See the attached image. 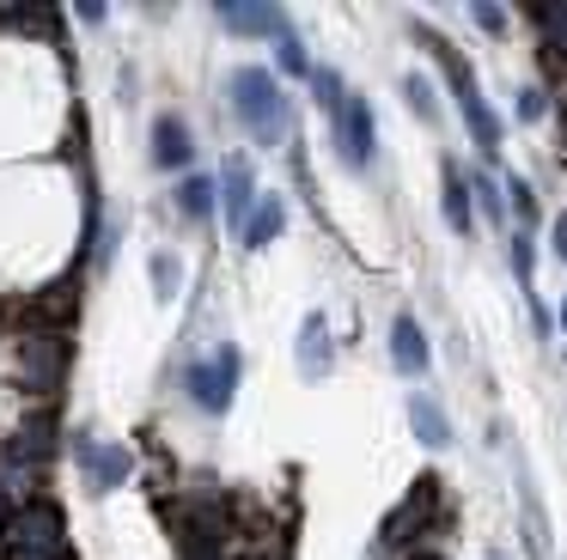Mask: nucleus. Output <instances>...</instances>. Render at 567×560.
<instances>
[{"instance_id": "12", "label": "nucleus", "mask_w": 567, "mask_h": 560, "mask_svg": "<svg viewBox=\"0 0 567 560\" xmlns=\"http://www.w3.org/2000/svg\"><path fill=\"white\" fill-rule=\"evenodd\" d=\"M80 457H86V475H92V494H111L116 481L128 475V450L123 445H80Z\"/></svg>"}, {"instance_id": "11", "label": "nucleus", "mask_w": 567, "mask_h": 560, "mask_svg": "<svg viewBox=\"0 0 567 560\" xmlns=\"http://www.w3.org/2000/svg\"><path fill=\"white\" fill-rule=\"evenodd\" d=\"M189 158H196V141H189L184 122H177V116H159V122H153V165L184 170Z\"/></svg>"}, {"instance_id": "8", "label": "nucleus", "mask_w": 567, "mask_h": 560, "mask_svg": "<svg viewBox=\"0 0 567 560\" xmlns=\"http://www.w3.org/2000/svg\"><path fill=\"white\" fill-rule=\"evenodd\" d=\"M214 19L233 37H287V12L281 7H238V0H220Z\"/></svg>"}, {"instance_id": "6", "label": "nucleus", "mask_w": 567, "mask_h": 560, "mask_svg": "<svg viewBox=\"0 0 567 560\" xmlns=\"http://www.w3.org/2000/svg\"><path fill=\"white\" fill-rule=\"evenodd\" d=\"M220 207H226L233 226H245V219L257 214V177H250V158L245 153H233L220 165Z\"/></svg>"}, {"instance_id": "5", "label": "nucleus", "mask_w": 567, "mask_h": 560, "mask_svg": "<svg viewBox=\"0 0 567 560\" xmlns=\"http://www.w3.org/2000/svg\"><path fill=\"white\" fill-rule=\"evenodd\" d=\"M293 360H299V372L318 384V377H330L336 372V341H330V323H323L318 311L299 323V341H293Z\"/></svg>"}, {"instance_id": "15", "label": "nucleus", "mask_w": 567, "mask_h": 560, "mask_svg": "<svg viewBox=\"0 0 567 560\" xmlns=\"http://www.w3.org/2000/svg\"><path fill=\"white\" fill-rule=\"evenodd\" d=\"M403 104L415 110L421 128H440V97H433V80H427V73H403Z\"/></svg>"}, {"instance_id": "22", "label": "nucleus", "mask_w": 567, "mask_h": 560, "mask_svg": "<svg viewBox=\"0 0 567 560\" xmlns=\"http://www.w3.org/2000/svg\"><path fill=\"white\" fill-rule=\"evenodd\" d=\"M530 262H537V256H530V238H513V268H518V280H530Z\"/></svg>"}, {"instance_id": "1", "label": "nucleus", "mask_w": 567, "mask_h": 560, "mask_svg": "<svg viewBox=\"0 0 567 560\" xmlns=\"http://www.w3.org/2000/svg\"><path fill=\"white\" fill-rule=\"evenodd\" d=\"M226 104H233L238 128L262 146L287 141V128H293V104H287V92L275 85L269 68H233L226 73Z\"/></svg>"}, {"instance_id": "3", "label": "nucleus", "mask_w": 567, "mask_h": 560, "mask_svg": "<svg viewBox=\"0 0 567 560\" xmlns=\"http://www.w3.org/2000/svg\"><path fill=\"white\" fill-rule=\"evenodd\" d=\"M336 128H342V134H336V146H342V165H348V170H367L372 158H379V122H372V104H367L360 92L342 104Z\"/></svg>"}, {"instance_id": "25", "label": "nucleus", "mask_w": 567, "mask_h": 560, "mask_svg": "<svg viewBox=\"0 0 567 560\" xmlns=\"http://www.w3.org/2000/svg\"><path fill=\"white\" fill-rule=\"evenodd\" d=\"M561 329H567V304H561Z\"/></svg>"}, {"instance_id": "14", "label": "nucleus", "mask_w": 567, "mask_h": 560, "mask_svg": "<svg viewBox=\"0 0 567 560\" xmlns=\"http://www.w3.org/2000/svg\"><path fill=\"white\" fill-rule=\"evenodd\" d=\"M147 274H153V299L172 304L177 292H184V262H177V250H153L147 256Z\"/></svg>"}, {"instance_id": "19", "label": "nucleus", "mask_w": 567, "mask_h": 560, "mask_svg": "<svg viewBox=\"0 0 567 560\" xmlns=\"http://www.w3.org/2000/svg\"><path fill=\"white\" fill-rule=\"evenodd\" d=\"M275 61H281L287 73H299V80H311V68H318V61L306 55V43H299L293 31H287V37H275Z\"/></svg>"}, {"instance_id": "2", "label": "nucleus", "mask_w": 567, "mask_h": 560, "mask_svg": "<svg viewBox=\"0 0 567 560\" xmlns=\"http://www.w3.org/2000/svg\"><path fill=\"white\" fill-rule=\"evenodd\" d=\"M238 372H245V353H238L233 341H220L208 360L189 365V377H184L189 402H196L202 414H226V408H233V396H238Z\"/></svg>"}, {"instance_id": "7", "label": "nucleus", "mask_w": 567, "mask_h": 560, "mask_svg": "<svg viewBox=\"0 0 567 560\" xmlns=\"http://www.w3.org/2000/svg\"><path fill=\"white\" fill-rule=\"evenodd\" d=\"M391 365L403 377H427V365H433V348H427V329L415 323V317H396L391 323Z\"/></svg>"}, {"instance_id": "17", "label": "nucleus", "mask_w": 567, "mask_h": 560, "mask_svg": "<svg viewBox=\"0 0 567 560\" xmlns=\"http://www.w3.org/2000/svg\"><path fill=\"white\" fill-rule=\"evenodd\" d=\"M311 97H318V110L323 116H342V104H348V92H342V73L336 68H311Z\"/></svg>"}, {"instance_id": "24", "label": "nucleus", "mask_w": 567, "mask_h": 560, "mask_svg": "<svg viewBox=\"0 0 567 560\" xmlns=\"http://www.w3.org/2000/svg\"><path fill=\"white\" fill-rule=\"evenodd\" d=\"M549 250L567 262V219H555V231H549Z\"/></svg>"}, {"instance_id": "9", "label": "nucleus", "mask_w": 567, "mask_h": 560, "mask_svg": "<svg viewBox=\"0 0 567 560\" xmlns=\"http://www.w3.org/2000/svg\"><path fill=\"white\" fill-rule=\"evenodd\" d=\"M409 433H415L427 450L452 445V421H445V408L427 396V390H409Z\"/></svg>"}, {"instance_id": "16", "label": "nucleus", "mask_w": 567, "mask_h": 560, "mask_svg": "<svg viewBox=\"0 0 567 560\" xmlns=\"http://www.w3.org/2000/svg\"><path fill=\"white\" fill-rule=\"evenodd\" d=\"M172 195H177V214L184 219H214V177H184Z\"/></svg>"}, {"instance_id": "20", "label": "nucleus", "mask_w": 567, "mask_h": 560, "mask_svg": "<svg viewBox=\"0 0 567 560\" xmlns=\"http://www.w3.org/2000/svg\"><path fill=\"white\" fill-rule=\"evenodd\" d=\"M506 195H513V214H518V226H537V195L525 189V177H506Z\"/></svg>"}, {"instance_id": "4", "label": "nucleus", "mask_w": 567, "mask_h": 560, "mask_svg": "<svg viewBox=\"0 0 567 560\" xmlns=\"http://www.w3.org/2000/svg\"><path fill=\"white\" fill-rule=\"evenodd\" d=\"M440 214L445 226L457 231V238H470V226H476V195H470V170H457V158H440Z\"/></svg>"}, {"instance_id": "10", "label": "nucleus", "mask_w": 567, "mask_h": 560, "mask_svg": "<svg viewBox=\"0 0 567 560\" xmlns=\"http://www.w3.org/2000/svg\"><path fill=\"white\" fill-rule=\"evenodd\" d=\"M452 97H457V110H464V122H470V141H476L482 153L494 158V153H501V134H506V128H501V116H494V110L482 104V92H476V85H457Z\"/></svg>"}, {"instance_id": "18", "label": "nucleus", "mask_w": 567, "mask_h": 560, "mask_svg": "<svg viewBox=\"0 0 567 560\" xmlns=\"http://www.w3.org/2000/svg\"><path fill=\"white\" fill-rule=\"evenodd\" d=\"M470 195H476V207L494 219V226H506V195L494 189V177H482V170H470Z\"/></svg>"}, {"instance_id": "23", "label": "nucleus", "mask_w": 567, "mask_h": 560, "mask_svg": "<svg viewBox=\"0 0 567 560\" xmlns=\"http://www.w3.org/2000/svg\"><path fill=\"white\" fill-rule=\"evenodd\" d=\"M543 110H549V104H543V92H518V116H525V122H537Z\"/></svg>"}, {"instance_id": "13", "label": "nucleus", "mask_w": 567, "mask_h": 560, "mask_svg": "<svg viewBox=\"0 0 567 560\" xmlns=\"http://www.w3.org/2000/svg\"><path fill=\"white\" fill-rule=\"evenodd\" d=\"M281 226H287V201H281V195H262L257 214L245 219V243H250V250H262V243L281 238Z\"/></svg>"}, {"instance_id": "21", "label": "nucleus", "mask_w": 567, "mask_h": 560, "mask_svg": "<svg viewBox=\"0 0 567 560\" xmlns=\"http://www.w3.org/2000/svg\"><path fill=\"white\" fill-rule=\"evenodd\" d=\"M470 19H476L482 31H506V12L501 7H470Z\"/></svg>"}]
</instances>
